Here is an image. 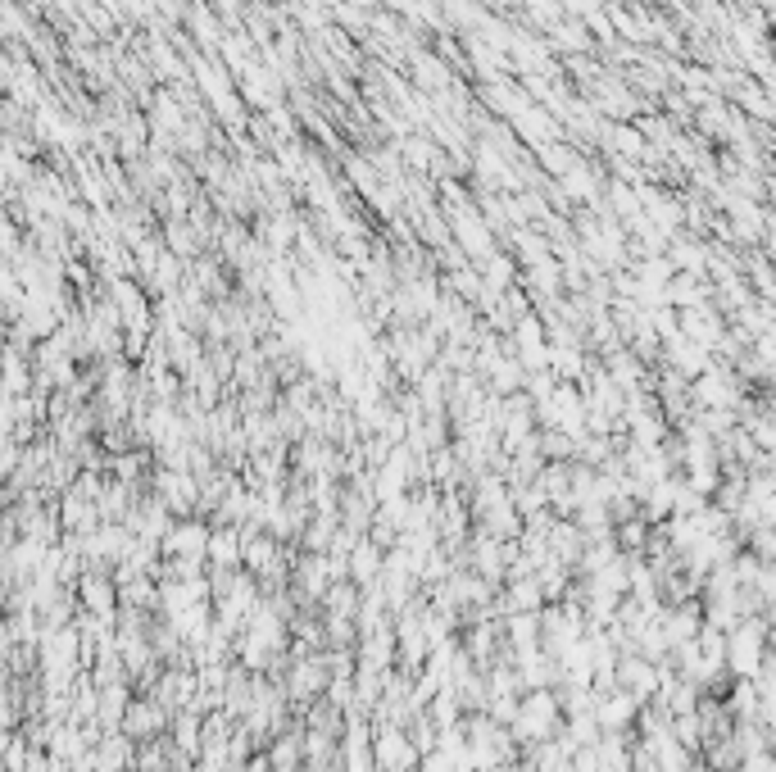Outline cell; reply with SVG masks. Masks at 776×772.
Listing matches in <instances>:
<instances>
[{"instance_id":"cell-2","label":"cell","mask_w":776,"mask_h":772,"mask_svg":"<svg viewBox=\"0 0 776 772\" xmlns=\"http://www.w3.org/2000/svg\"><path fill=\"white\" fill-rule=\"evenodd\" d=\"M159 727V704H128L123 713V732L128 736H150Z\"/></svg>"},{"instance_id":"cell-1","label":"cell","mask_w":776,"mask_h":772,"mask_svg":"<svg viewBox=\"0 0 776 772\" xmlns=\"http://www.w3.org/2000/svg\"><path fill=\"white\" fill-rule=\"evenodd\" d=\"M377 768L382 772H413V763H418V750H413V741L404 732H386L382 741H377Z\"/></svg>"}]
</instances>
